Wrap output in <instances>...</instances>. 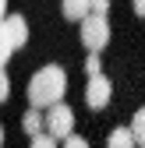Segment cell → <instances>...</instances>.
<instances>
[{"label": "cell", "mask_w": 145, "mask_h": 148, "mask_svg": "<svg viewBox=\"0 0 145 148\" xmlns=\"http://www.w3.org/2000/svg\"><path fill=\"white\" fill-rule=\"evenodd\" d=\"M64 92H67L64 67L46 64V67H39L28 78V109H50V106H57V102H64Z\"/></svg>", "instance_id": "obj_1"}, {"label": "cell", "mask_w": 145, "mask_h": 148, "mask_svg": "<svg viewBox=\"0 0 145 148\" xmlns=\"http://www.w3.org/2000/svg\"><path fill=\"white\" fill-rule=\"evenodd\" d=\"M43 127H46V134H50L53 141H67L71 134H75V109H71L67 102L50 106L46 116H43Z\"/></svg>", "instance_id": "obj_2"}, {"label": "cell", "mask_w": 145, "mask_h": 148, "mask_svg": "<svg viewBox=\"0 0 145 148\" xmlns=\"http://www.w3.org/2000/svg\"><path fill=\"white\" fill-rule=\"evenodd\" d=\"M81 42L88 53H103L106 42H110V21L99 14H88L85 21H81Z\"/></svg>", "instance_id": "obj_3"}, {"label": "cell", "mask_w": 145, "mask_h": 148, "mask_svg": "<svg viewBox=\"0 0 145 148\" xmlns=\"http://www.w3.org/2000/svg\"><path fill=\"white\" fill-rule=\"evenodd\" d=\"M110 92H113V85H110V78H106V74L88 78V85H85V106H88V109H106Z\"/></svg>", "instance_id": "obj_4"}, {"label": "cell", "mask_w": 145, "mask_h": 148, "mask_svg": "<svg viewBox=\"0 0 145 148\" xmlns=\"http://www.w3.org/2000/svg\"><path fill=\"white\" fill-rule=\"evenodd\" d=\"M4 28H7V35H11L14 49H21V46L28 42V21H25L21 14H7V18H4Z\"/></svg>", "instance_id": "obj_5"}, {"label": "cell", "mask_w": 145, "mask_h": 148, "mask_svg": "<svg viewBox=\"0 0 145 148\" xmlns=\"http://www.w3.org/2000/svg\"><path fill=\"white\" fill-rule=\"evenodd\" d=\"M60 11L67 21H85L88 18V0H60Z\"/></svg>", "instance_id": "obj_6"}, {"label": "cell", "mask_w": 145, "mask_h": 148, "mask_svg": "<svg viewBox=\"0 0 145 148\" xmlns=\"http://www.w3.org/2000/svg\"><path fill=\"white\" fill-rule=\"evenodd\" d=\"M106 148H138V145H135V134H131V127H117V131H110Z\"/></svg>", "instance_id": "obj_7"}, {"label": "cell", "mask_w": 145, "mask_h": 148, "mask_svg": "<svg viewBox=\"0 0 145 148\" xmlns=\"http://www.w3.org/2000/svg\"><path fill=\"white\" fill-rule=\"evenodd\" d=\"M21 131L28 138H39L43 134V113H39V109H28V113L21 116Z\"/></svg>", "instance_id": "obj_8"}, {"label": "cell", "mask_w": 145, "mask_h": 148, "mask_svg": "<svg viewBox=\"0 0 145 148\" xmlns=\"http://www.w3.org/2000/svg\"><path fill=\"white\" fill-rule=\"evenodd\" d=\"M14 42H11V35H7V28H4V21H0V71H4L7 67V60L14 57Z\"/></svg>", "instance_id": "obj_9"}, {"label": "cell", "mask_w": 145, "mask_h": 148, "mask_svg": "<svg viewBox=\"0 0 145 148\" xmlns=\"http://www.w3.org/2000/svg\"><path fill=\"white\" fill-rule=\"evenodd\" d=\"M131 134H135V145H138V148H145V106L131 116Z\"/></svg>", "instance_id": "obj_10"}, {"label": "cell", "mask_w": 145, "mask_h": 148, "mask_svg": "<svg viewBox=\"0 0 145 148\" xmlns=\"http://www.w3.org/2000/svg\"><path fill=\"white\" fill-rule=\"evenodd\" d=\"M85 74H88V78H96V74H103V64H99V53H88V57H85Z\"/></svg>", "instance_id": "obj_11"}, {"label": "cell", "mask_w": 145, "mask_h": 148, "mask_svg": "<svg viewBox=\"0 0 145 148\" xmlns=\"http://www.w3.org/2000/svg\"><path fill=\"white\" fill-rule=\"evenodd\" d=\"M106 11H110V0H88V14L106 18Z\"/></svg>", "instance_id": "obj_12"}, {"label": "cell", "mask_w": 145, "mask_h": 148, "mask_svg": "<svg viewBox=\"0 0 145 148\" xmlns=\"http://www.w3.org/2000/svg\"><path fill=\"white\" fill-rule=\"evenodd\" d=\"M7 99H11V78L0 71V102H7Z\"/></svg>", "instance_id": "obj_13"}, {"label": "cell", "mask_w": 145, "mask_h": 148, "mask_svg": "<svg viewBox=\"0 0 145 148\" xmlns=\"http://www.w3.org/2000/svg\"><path fill=\"white\" fill-rule=\"evenodd\" d=\"M32 148H57V141L50 134H39V138H32Z\"/></svg>", "instance_id": "obj_14"}, {"label": "cell", "mask_w": 145, "mask_h": 148, "mask_svg": "<svg viewBox=\"0 0 145 148\" xmlns=\"http://www.w3.org/2000/svg\"><path fill=\"white\" fill-rule=\"evenodd\" d=\"M64 148H88V141H85V138H78V134H71V138L64 141Z\"/></svg>", "instance_id": "obj_15"}, {"label": "cell", "mask_w": 145, "mask_h": 148, "mask_svg": "<svg viewBox=\"0 0 145 148\" xmlns=\"http://www.w3.org/2000/svg\"><path fill=\"white\" fill-rule=\"evenodd\" d=\"M131 7H135L138 18H145V0H131Z\"/></svg>", "instance_id": "obj_16"}, {"label": "cell", "mask_w": 145, "mask_h": 148, "mask_svg": "<svg viewBox=\"0 0 145 148\" xmlns=\"http://www.w3.org/2000/svg\"><path fill=\"white\" fill-rule=\"evenodd\" d=\"M4 7H7V0H0V21H4V18H7V14H4Z\"/></svg>", "instance_id": "obj_17"}, {"label": "cell", "mask_w": 145, "mask_h": 148, "mask_svg": "<svg viewBox=\"0 0 145 148\" xmlns=\"http://www.w3.org/2000/svg\"><path fill=\"white\" fill-rule=\"evenodd\" d=\"M0 145H4V127H0Z\"/></svg>", "instance_id": "obj_18"}]
</instances>
